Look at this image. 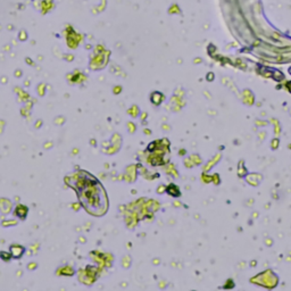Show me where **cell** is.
<instances>
[{"instance_id":"obj_1","label":"cell","mask_w":291,"mask_h":291,"mask_svg":"<svg viewBox=\"0 0 291 291\" xmlns=\"http://www.w3.org/2000/svg\"><path fill=\"white\" fill-rule=\"evenodd\" d=\"M75 177V184H69L75 188L76 193L84 208L93 215L104 214L107 209V197L98 180L84 172H81V174Z\"/></svg>"}]
</instances>
